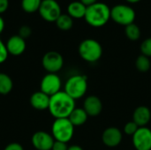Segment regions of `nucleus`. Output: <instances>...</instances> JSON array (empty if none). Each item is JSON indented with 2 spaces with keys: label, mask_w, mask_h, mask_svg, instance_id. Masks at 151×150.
Instances as JSON below:
<instances>
[{
  "label": "nucleus",
  "mask_w": 151,
  "mask_h": 150,
  "mask_svg": "<svg viewBox=\"0 0 151 150\" xmlns=\"http://www.w3.org/2000/svg\"><path fill=\"white\" fill-rule=\"evenodd\" d=\"M31 142L36 150H51L55 140L50 133L39 131L33 134Z\"/></svg>",
  "instance_id": "9b49d317"
},
{
  "label": "nucleus",
  "mask_w": 151,
  "mask_h": 150,
  "mask_svg": "<svg viewBox=\"0 0 151 150\" xmlns=\"http://www.w3.org/2000/svg\"><path fill=\"white\" fill-rule=\"evenodd\" d=\"M9 7V0H0V15L7 11Z\"/></svg>",
  "instance_id": "c756f323"
},
{
  "label": "nucleus",
  "mask_w": 151,
  "mask_h": 150,
  "mask_svg": "<svg viewBox=\"0 0 151 150\" xmlns=\"http://www.w3.org/2000/svg\"><path fill=\"white\" fill-rule=\"evenodd\" d=\"M133 145L136 150H151V130L147 126L139 127L132 136Z\"/></svg>",
  "instance_id": "9d476101"
},
{
  "label": "nucleus",
  "mask_w": 151,
  "mask_h": 150,
  "mask_svg": "<svg viewBox=\"0 0 151 150\" xmlns=\"http://www.w3.org/2000/svg\"><path fill=\"white\" fill-rule=\"evenodd\" d=\"M13 88V81L12 78L4 72H0V95H8Z\"/></svg>",
  "instance_id": "6ab92c4d"
},
{
  "label": "nucleus",
  "mask_w": 151,
  "mask_h": 150,
  "mask_svg": "<svg viewBox=\"0 0 151 150\" xmlns=\"http://www.w3.org/2000/svg\"><path fill=\"white\" fill-rule=\"evenodd\" d=\"M4 19L2 18V16L0 15V34L3 33V31H4Z\"/></svg>",
  "instance_id": "2f4dec72"
},
{
  "label": "nucleus",
  "mask_w": 151,
  "mask_h": 150,
  "mask_svg": "<svg viewBox=\"0 0 151 150\" xmlns=\"http://www.w3.org/2000/svg\"><path fill=\"white\" fill-rule=\"evenodd\" d=\"M42 65L48 73H57L64 65V58L58 51H48L42 59Z\"/></svg>",
  "instance_id": "6e6552de"
},
{
  "label": "nucleus",
  "mask_w": 151,
  "mask_h": 150,
  "mask_svg": "<svg viewBox=\"0 0 151 150\" xmlns=\"http://www.w3.org/2000/svg\"><path fill=\"white\" fill-rule=\"evenodd\" d=\"M135 67L140 72H147L151 67V62L150 57L140 55L135 60Z\"/></svg>",
  "instance_id": "4be33fe9"
},
{
  "label": "nucleus",
  "mask_w": 151,
  "mask_h": 150,
  "mask_svg": "<svg viewBox=\"0 0 151 150\" xmlns=\"http://www.w3.org/2000/svg\"><path fill=\"white\" fill-rule=\"evenodd\" d=\"M31 34H32V29L27 25H24L19 28V34H18L25 40L27 38H28L31 35Z\"/></svg>",
  "instance_id": "bb28decb"
},
{
  "label": "nucleus",
  "mask_w": 151,
  "mask_h": 150,
  "mask_svg": "<svg viewBox=\"0 0 151 150\" xmlns=\"http://www.w3.org/2000/svg\"><path fill=\"white\" fill-rule=\"evenodd\" d=\"M87 6L81 1H74L68 4L67 12L73 19H81L85 17Z\"/></svg>",
  "instance_id": "f3484780"
},
{
  "label": "nucleus",
  "mask_w": 151,
  "mask_h": 150,
  "mask_svg": "<svg viewBox=\"0 0 151 150\" xmlns=\"http://www.w3.org/2000/svg\"><path fill=\"white\" fill-rule=\"evenodd\" d=\"M4 150H24L23 147L17 143V142H12L10 144H8Z\"/></svg>",
  "instance_id": "c85d7f7f"
},
{
  "label": "nucleus",
  "mask_w": 151,
  "mask_h": 150,
  "mask_svg": "<svg viewBox=\"0 0 151 150\" xmlns=\"http://www.w3.org/2000/svg\"><path fill=\"white\" fill-rule=\"evenodd\" d=\"M5 45L8 53L12 56H19L23 54L27 48L26 40L20 37L19 34L11 36Z\"/></svg>",
  "instance_id": "ddd939ff"
},
{
  "label": "nucleus",
  "mask_w": 151,
  "mask_h": 150,
  "mask_svg": "<svg viewBox=\"0 0 151 150\" xmlns=\"http://www.w3.org/2000/svg\"><path fill=\"white\" fill-rule=\"evenodd\" d=\"M125 33H126L127 37L130 41L134 42V41L139 40L140 37H141V29L134 23H132V24L127 26L126 28H125Z\"/></svg>",
  "instance_id": "5701e85b"
},
{
  "label": "nucleus",
  "mask_w": 151,
  "mask_h": 150,
  "mask_svg": "<svg viewBox=\"0 0 151 150\" xmlns=\"http://www.w3.org/2000/svg\"><path fill=\"white\" fill-rule=\"evenodd\" d=\"M83 4H85L87 7L89 6V5H92L96 3H97V0H80Z\"/></svg>",
  "instance_id": "7c9ffc66"
},
{
  "label": "nucleus",
  "mask_w": 151,
  "mask_h": 150,
  "mask_svg": "<svg viewBox=\"0 0 151 150\" xmlns=\"http://www.w3.org/2000/svg\"><path fill=\"white\" fill-rule=\"evenodd\" d=\"M141 52L142 55L151 57V37L144 40L141 44Z\"/></svg>",
  "instance_id": "b1692460"
},
{
  "label": "nucleus",
  "mask_w": 151,
  "mask_h": 150,
  "mask_svg": "<svg viewBox=\"0 0 151 150\" xmlns=\"http://www.w3.org/2000/svg\"><path fill=\"white\" fill-rule=\"evenodd\" d=\"M122 132L115 126L106 128L102 134L103 143L109 148H115L119 146L122 141Z\"/></svg>",
  "instance_id": "f8f14e48"
},
{
  "label": "nucleus",
  "mask_w": 151,
  "mask_h": 150,
  "mask_svg": "<svg viewBox=\"0 0 151 150\" xmlns=\"http://www.w3.org/2000/svg\"><path fill=\"white\" fill-rule=\"evenodd\" d=\"M83 109L88 117H96L100 115L103 111V103L98 96L89 95L84 100Z\"/></svg>",
  "instance_id": "4468645a"
},
{
  "label": "nucleus",
  "mask_w": 151,
  "mask_h": 150,
  "mask_svg": "<svg viewBox=\"0 0 151 150\" xmlns=\"http://www.w3.org/2000/svg\"><path fill=\"white\" fill-rule=\"evenodd\" d=\"M61 79L57 73H47L41 80L40 88L44 94L49 96H52L61 91Z\"/></svg>",
  "instance_id": "1a4fd4ad"
},
{
  "label": "nucleus",
  "mask_w": 151,
  "mask_h": 150,
  "mask_svg": "<svg viewBox=\"0 0 151 150\" xmlns=\"http://www.w3.org/2000/svg\"><path fill=\"white\" fill-rule=\"evenodd\" d=\"M78 52L86 62L96 63L103 56V47L95 39H85L80 43Z\"/></svg>",
  "instance_id": "7ed1b4c3"
},
{
  "label": "nucleus",
  "mask_w": 151,
  "mask_h": 150,
  "mask_svg": "<svg viewBox=\"0 0 151 150\" xmlns=\"http://www.w3.org/2000/svg\"><path fill=\"white\" fill-rule=\"evenodd\" d=\"M42 19L48 22H56L61 13V7L56 0H42L38 11Z\"/></svg>",
  "instance_id": "0eeeda50"
},
{
  "label": "nucleus",
  "mask_w": 151,
  "mask_h": 150,
  "mask_svg": "<svg viewBox=\"0 0 151 150\" xmlns=\"http://www.w3.org/2000/svg\"><path fill=\"white\" fill-rule=\"evenodd\" d=\"M50 100V96H49L48 95L44 94L43 92L40 90V91L35 92L31 95L30 104L35 110L45 111L49 109Z\"/></svg>",
  "instance_id": "dca6fc26"
},
{
  "label": "nucleus",
  "mask_w": 151,
  "mask_h": 150,
  "mask_svg": "<svg viewBox=\"0 0 151 150\" xmlns=\"http://www.w3.org/2000/svg\"><path fill=\"white\" fill-rule=\"evenodd\" d=\"M138 128H139V126L134 121H129L124 126V133L127 135L133 136L136 133V131L138 130Z\"/></svg>",
  "instance_id": "393cba45"
},
{
  "label": "nucleus",
  "mask_w": 151,
  "mask_h": 150,
  "mask_svg": "<svg viewBox=\"0 0 151 150\" xmlns=\"http://www.w3.org/2000/svg\"><path fill=\"white\" fill-rule=\"evenodd\" d=\"M74 134V126L68 118H58L52 124L51 135L55 141L67 143Z\"/></svg>",
  "instance_id": "39448f33"
},
{
  "label": "nucleus",
  "mask_w": 151,
  "mask_h": 150,
  "mask_svg": "<svg viewBox=\"0 0 151 150\" xmlns=\"http://www.w3.org/2000/svg\"><path fill=\"white\" fill-rule=\"evenodd\" d=\"M68 148H69V147L67 146V143L55 141V142H54V144H53V146H52L51 150H67L68 149Z\"/></svg>",
  "instance_id": "cd10ccee"
},
{
  "label": "nucleus",
  "mask_w": 151,
  "mask_h": 150,
  "mask_svg": "<svg viewBox=\"0 0 151 150\" xmlns=\"http://www.w3.org/2000/svg\"><path fill=\"white\" fill-rule=\"evenodd\" d=\"M42 0H21V7L27 13H34L39 11Z\"/></svg>",
  "instance_id": "412c9836"
},
{
  "label": "nucleus",
  "mask_w": 151,
  "mask_h": 150,
  "mask_svg": "<svg viewBox=\"0 0 151 150\" xmlns=\"http://www.w3.org/2000/svg\"><path fill=\"white\" fill-rule=\"evenodd\" d=\"M126 1H127L128 3H131V4H134V3H138V2H140L141 0H126Z\"/></svg>",
  "instance_id": "72a5a7b5"
},
{
  "label": "nucleus",
  "mask_w": 151,
  "mask_h": 150,
  "mask_svg": "<svg viewBox=\"0 0 151 150\" xmlns=\"http://www.w3.org/2000/svg\"><path fill=\"white\" fill-rule=\"evenodd\" d=\"M84 19L91 27H104L111 19V8L104 3L97 2L87 7Z\"/></svg>",
  "instance_id": "f03ea898"
},
{
  "label": "nucleus",
  "mask_w": 151,
  "mask_h": 150,
  "mask_svg": "<svg viewBox=\"0 0 151 150\" xmlns=\"http://www.w3.org/2000/svg\"><path fill=\"white\" fill-rule=\"evenodd\" d=\"M76 108L75 100L69 96L65 91H59L50 96L49 111L52 117L58 118H68Z\"/></svg>",
  "instance_id": "f257e3e1"
},
{
  "label": "nucleus",
  "mask_w": 151,
  "mask_h": 150,
  "mask_svg": "<svg viewBox=\"0 0 151 150\" xmlns=\"http://www.w3.org/2000/svg\"><path fill=\"white\" fill-rule=\"evenodd\" d=\"M111 19L114 22L127 27L134 23L135 19V11L131 6L117 4L111 9Z\"/></svg>",
  "instance_id": "423d86ee"
},
{
  "label": "nucleus",
  "mask_w": 151,
  "mask_h": 150,
  "mask_svg": "<svg viewBox=\"0 0 151 150\" xmlns=\"http://www.w3.org/2000/svg\"><path fill=\"white\" fill-rule=\"evenodd\" d=\"M57 27L63 31L70 30L73 26V19L68 14H61L56 20Z\"/></svg>",
  "instance_id": "aec40b11"
},
{
  "label": "nucleus",
  "mask_w": 151,
  "mask_h": 150,
  "mask_svg": "<svg viewBox=\"0 0 151 150\" xmlns=\"http://www.w3.org/2000/svg\"><path fill=\"white\" fill-rule=\"evenodd\" d=\"M67 150H83V149L79 145H72L68 148Z\"/></svg>",
  "instance_id": "473e14b6"
},
{
  "label": "nucleus",
  "mask_w": 151,
  "mask_h": 150,
  "mask_svg": "<svg viewBox=\"0 0 151 150\" xmlns=\"http://www.w3.org/2000/svg\"><path fill=\"white\" fill-rule=\"evenodd\" d=\"M151 120V110L147 106L137 107L133 114V121L139 126H146Z\"/></svg>",
  "instance_id": "2eb2a0df"
},
{
  "label": "nucleus",
  "mask_w": 151,
  "mask_h": 150,
  "mask_svg": "<svg viewBox=\"0 0 151 150\" xmlns=\"http://www.w3.org/2000/svg\"><path fill=\"white\" fill-rule=\"evenodd\" d=\"M8 51L6 49V45L5 43L0 39V64H3L6 61V59L8 58Z\"/></svg>",
  "instance_id": "a878e982"
},
{
  "label": "nucleus",
  "mask_w": 151,
  "mask_h": 150,
  "mask_svg": "<svg viewBox=\"0 0 151 150\" xmlns=\"http://www.w3.org/2000/svg\"><path fill=\"white\" fill-rule=\"evenodd\" d=\"M88 118V115L83 108H75L70 114L68 119L74 126H81L87 122Z\"/></svg>",
  "instance_id": "a211bd4d"
},
{
  "label": "nucleus",
  "mask_w": 151,
  "mask_h": 150,
  "mask_svg": "<svg viewBox=\"0 0 151 150\" xmlns=\"http://www.w3.org/2000/svg\"><path fill=\"white\" fill-rule=\"evenodd\" d=\"M73 99L82 98L88 91V78L82 74H75L69 77L65 84L64 90Z\"/></svg>",
  "instance_id": "20e7f679"
}]
</instances>
